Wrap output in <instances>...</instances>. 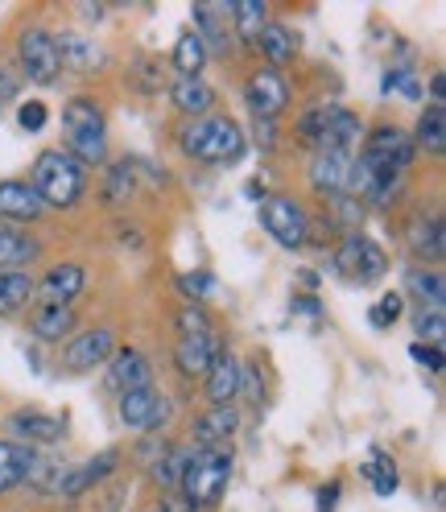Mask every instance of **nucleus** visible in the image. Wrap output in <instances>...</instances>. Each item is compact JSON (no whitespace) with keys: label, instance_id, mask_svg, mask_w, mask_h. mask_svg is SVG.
<instances>
[{"label":"nucleus","instance_id":"obj_4","mask_svg":"<svg viewBox=\"0 0 446 512\" xmlns=\"http://www.w3.org/2000/svg\"><path fill=\"white\" fill-rule=\"evenodd\" d=\"M232 479V451L228 446H215V451H199L190 455L182 479H178V496L190 504V508H207L223 496V488H228Z\"/></svg>","mask_w":446,"mask_h":512},{"label":"nucleus","instance_id":"obj_31","mask_svg":"<svg viewBox=\"0 0 446 512\" xmlns=\"http://www.w3.org/2000/svg\"><path fill=\"white\" fill-rule=\"evenodd\" d=\"M67 475H71V463H62V459H38L34 455V463H29V484H34L42 496H58L62 492V484H67Z\"/></svg>","mask_w":446,"mask_h":512},{"label":"nucleus","instance_id":"obj_23","mask_svg":"<svg viewBox=\"0 0 446 512\" xmlns=\"http://www.w3.org/2000/svg\"><path fill=\"white\" fill-rule=\"evenodd\" d=\"M120 463V451H100L95 459H87V463H79V467H71V475H67V484H62V500H75V496H83L91 484H100L104 475H112V467Z\"/></svg>","mask_w":446,"mask_h":512},{"label":"nucleus","instance_id":"obj_10","mask_svg":"<svg viewBox=\"0 0 446 512\" xmlns=\"http://www.w3.org/2000/svg\"><path fill=\"white\" fill-rule=\"evenodd\" d=\"M112 351H116V335L108 327H91V331L67 339V347H62V364H67L71 372H87L95 364L112 360Z\"/></svg>","mask_w":446,"mask_h":512},{"label":"nucleus","instance_id":"obj_2","mask_svg":"<svg viewBox=\"0 0 446 512\" xmlns=\"http://www.w3.org/2000/svg\"><path fill=\"white\" fill-rule=\"evenodd\" d=\"M62 133H67V153L87 170L100 166L108 157V141H104V112L91 95H75L62 108Z\"/></svg>","mask_w":446,"mask_h":512},{"label":"nucleus","instance_id":"obj_24","mask_svg":"<svg viewBox=\"0 0 446 512\" xmlns=\"http://www.w3.org/2000/svg\"><path fill=\"white\" fill-rule=\"evenodd\" d=\"M38 252H42V244L34 236H25L21 228H13V223H0V273L38 261Z\"/></svg>","mask_w":446,"mask_h":512},{"label":"nucleus","instance_id":"obj_49","mask_svg":"<svg viewBox=\"0 0 446 512\" xmlns=\"http://www.w3.org/2000/svg\"><path fill=\"white\" fill-rule=\"evenodd\" d=\"M430 104H442V75H430Z\"/></svg>","mask_w":446,"mask_h":512},{"label":"nucleus","instance_id":"obj_6","mask_svg":"<svg viewBox=\"0 0 446 512\" xmlns=\"http://www.w3.org/2000/svg\"><path fill=\"white\" fill-rule=\"evenodd\" d=\"M261 228L281 244V248H302L310 240V219L302 203L290 195H265L261 199Z\"/></svg>","mask_w":446,"mask_h":512},{"label":"nucleus","instance_id":"obj_16","mask_svg":"<svg viewBox=\"0 0 446 512\" xmlns=\"http://www.w3.org/2000/svg\"><path fill=\"white\" fill-rule=\"evenodd\" d=\"M54 46H58V62L75 75H95V67L104 62V50L95 46L91 38L75 34V29H67V34H54Z\"/></svg>","mask_w":446,"mask_h":512},{"label":"nucleus","instance_id":"obj_26","mask_svg":"<svg viewBox=\"0 0 446 512\" xmlns=\"http://www.w3.org/2000/svg\"><path fill=\"white\" fill-rule=\"evenodd\" d=\"M413 149L426 153H442L446 149V108L442 104H426V112L418 116V128H413Z\"/></svg>","mask_w":446,"mask_h":512},{"label":"nucleus","instance_id":"obj_14","mask_svg":"<svg viewBox=\"0 0 446 512\" xmlns=\"http://www.w3.org/2000/svg\"><path fill=\"white\" fill-rule=\"evenodd\" d=\"M46 203L38 199V190L21 182V178H5L0 182V219H9V223H34L42 219Z\"/></svg>","mask_w":446,"mask_h":512},{"label":"nucleus","instance_id":"obj_45","mask_svg":"<svg viewBox=\"0 0 446 512\" xmlns=\"http://www.w3.org/2000/svg\"><path fill=\"white\" fill-rule=\"evenodd\" d=\"M393 87H397V91H405L409 100H418V83H413V75H409V71H389V75H385V91H393Z\"/></svg>","mask_w":446,"mask_h":512},{"label":"nucleus","instance_id":"obj_1","mask_svg":"<svg viewBox=\"0 0 446 512\" xmlns=\"http://www.w3.org/2000/svg\"><path fill=\"white\" fill-rule=\"evenodd\" d=\"M29 186L38 190V199L46 207L67 211V207H75L83 199L87 174L67 149H42L34 157V170H29Z\"/></svg>","mask_w":446,"mask_h":512},{"label":"nucleus","instance_id":"obj_47","mask_svg":"<svg viewBox=\"0 0 446 512\" xmlns=\"http://www.w3.org/2000/svg\"><path fill=\"white\" fill-rule=\"evenodd\" d=\"M273 133H277V124H273V120H257V124H252V137H257L261 149H273V145H277Z\"/></svg>","mask_w":446,"mask_h":512},{"label":"nucleus","instance_id":"obj_27","mask_svg":"<svg viewBox=\"0 0 446 512\" xmlns=\"http://www.w3.org/2000/svg\"><path fill=\"white\" fill-rule=\"evenodd\" d=\"M29 463H34V451L13 438H0V492L17 488L21 479L29 475Z\"/></svg>","mask_w":446,"mask_h":512},{"label":"nucleus","instance_id":"obj_20","mask_svg":"<svg viewBox=\"0 0 446 512\" xmlns=\"http://www.w3.org/2000/svg\"><path fill=\"white\" fill-rule=\"evenodd\" d=\"M83 265H75V261H62V265H50L46 269V277L34 285V290L42 294V302H71V298H79V290H83Z\"/></svg>","mask_w":446,"mask_h":512},{"label":"nucleus","instance_id":"obj_28","mask_svg":"<svg viewBox=\"0 0 446 512\" xmlns=\"http://www.w3.org/2000/svg\"><path fill=\"white\" fill-rule=\"evenodd\" d=\"M29 298H34V277L25 269L0 273V318H13Z\"/></svg>","mask_w":446,"mask_h":512},{"label":"nucleus","instance_id":"obj_18","mask_svg":"<svg viewBox=\"0 0 446 512\" xmlns=\"http://www.w3.org/2000/svg\"><path fill=\"white\" fill-rule=\"evenodd\" d=\"M29 327L42 343H58L62 335L75 331V306L71 302H38L29 314Z\"/></svg>","mask_w":446,"mask_h":512},{"label":"nucleus","instance_id":"obj_9","mask_svg":"<svg viewBox=\"0 0 446 512\" xmlns=\"http://www.w3.org/2000/svg\"><path fill=\"white\" fill-rule=\"evenodd\" d=\"M244 104L252 108L257 120H277L285 112V104H290V87H285V79L273 67L252 71L244 83Z\"/></svg>","mask_w":446,"mask_h":512},{"label":"nucleus","instance_id":"obj_30","mask_svg":"<svg viewBox=\"0 0 446 512\" xmlns=\"http://www.w3.org/2000/svg\"><path fill=\"white\" fill-rule=\"evenodd\" d=\"M257 46L265 50V58L273 62V67H281V62H290L298 54V38L285 29L281 21H265L261 34H257Z\"/></svg>","mask_w":446,"mask_h":512},{"label":"nucleus","instance_id":"obj_38","mask_svg":"<svg viewBox=\"0 0 446 512\" xmlns=\"http://www.w3.org/2000/svg\"><path fill=\"white\" fill-rule=\"evenodd\" d=\"M323 133H327V108H310V112L298 120L302 145H310V149L318 153V149H323Z\"/></svg>","mask_w":446,"mask_h":512},{"label":"nucleus","instance_id":"obj_39","mask_svg":"<svg viewBox=\"0 0 446 512\" xmlns=\"http://www.w3.org/2000/svg\"><path fill=\"white\" fill-rule=\"evenodd\" d=\"M186 463H190V451H170L166 459L153 463V479L157 484H166V488H174L182 479V471H186Z\"/></svg>","mask_w":446,"mask_h":512},{"label":"nucleus","instance_id":"obj_13","mask_svg":"<svg viewBox=\"0 0 446 512\" xmlns=\"http://www.w3.org/2000/svg\"><path fill=\"white\" fill-rule=\"evenodd\" d=\"M62 426L58 418H50V413H38V409H17L13 418H9V434H13V442H21V446H50V442H58L62 438Z\"/></svg>","mask_w":446,"mask_h":512},{"label":"nucleus","instance_id":"obj_51","mask_svg":"<svg viewBox=\"0 0 446 512\" xmlns=\"http://www.w3.org/2000/svg\"><path fill=\"white\" fill-rule=\"evenodd\" d=\"M298 310H306V314H318V306H314V298H298Z\"/></svg>","mask_w":446,"mask_h":512},{"label":"nucleus","instance_id":"obj_35","mask_svg":"<svg viewBox=\"0 0 446 512\" xmlns=\"http://www.w3.org/2000/svg\"><path fill=\"white\" fill-rule=\"evenodd\" d=\"M232 21H236V34L244 42H257L261 25H265V5H261V0H236V5H232Z\"/></svg>","mask_w":446,"mask_h":512},{"label":"nucleus","instance_id":"obj_15","mask_svg":"<svg viewBox=\"0 0 446 512\" xmlns=\"http://www.w3.org/2000/svg\"><path fill=\"white\" fill-rule=\"evenodd\" d=\"M149 376H153V368H149V360L141 356L137 347H120V351H112V368H108V384L116 393H133V389H149Z\"/></svg>","mask_w":446,"mask_h":512},{"label":"nucleus","instance_id":"obj_37","mask_svg":"<svg viewBox=\"0 0 446 512\" xmlns=\"http://www.w3.org/2000/svg\"><path fill=\"white\" fill-rule=\"evenodd\" d=\"M364 475L372 479L376 496H393V492H397V467L389 463V455H385V451H372V463L364 467Z\"/></svg>","mask_w":446,"mask_h":512},{"label":"nucleus","instance_id":"obj_11","mask_svg":"<svg viewBox=\"0 0 446 512\" xmlns=\"http://www.w3.org/2000/svg\"><path fill=\"white\" fill-rule=\"evenodd\" d=\"M166 418H170V405L153 389L120 393V422L129 430H157V426H166Z\"/></svg>","mask_w":446,"mask_h":512},{"label":"nucleus","instance_id":"obj_3","mask_svg":"<svg viewBox=\"0 0 446 512\" xmlns=\"http://www.w3.org/2000/svg\"><path fill=\"white\" fill-rule=\"evenodd\" d=\"M182 149L207 166H228L244 153V128L232 116H203L182 128Z\"/></svg>","mask_w":446,"mask_h":512},{"label":"nucleus","instance_id":"obj_48","mask_svg":"<svg viewBox=\"0 0 446 512\" xmlns=\"http://www.w3.org/2000/svg\"><path fill=\"white\" fill-rule=\"evenodd\" d=\"M162 512H195V508H190V504H186L182 496H170V500L162 504Z\"/></svg>","mask_w":446,"mask_h":512},{"label":"nucleus","instance_id":"obj_43","mask_svg":"<svg viewBox=\"0 0 446 512\" xmlns=\"http://www.w3.org/2000/svg\"><path fill=\"white\" fill-rule=\"evenodd\" d=\"M211 273H182L178 277V290L186 294V302H203L207 294H211Z\"/></svg>","mask_w":446,"mask_h":512},{"label":"nucleus","instance_id":"obj_5","mask_svg":"<svg viewBox=\"0 0 446 512\" xmlns=\"http://www.w3.org/2000/svg\"><path fill=\"white\" fill-rule=\"evenodd\" d=\"M360 162H364L376 178L401 182V174H405L409 162H413V141H409V133H401L397 124H380L376 133L364 141Z\"/></svg>","mask_w":446,"mask_h":512},{"label":"nucleus","instance_id":"obj_7","mask_svg":"<svg viewBox=\"0 0 446 512\" xmlns=\"http://www.w3.org/2000/svg\"><path fill=\"white\" fill-rule=\"evenodd\" d=\"M335 269H339L347 281L372 285V281L385 277L389 261H385V252H380V248H376L368 236H360V232H347V236L339 240V248H335Z\"/></svg>","mask_w":446,"mask_h":512},{"label":"nucleus","instance_id":"obj_33","mask_svg":"<svg viewBox=\"0 0 446 512\" xmlns=\"http://www.w3.org/2000/svg\"><path fill=\"white\" fill-rule=\"evenodd\" d=\"M413 252L418 256H426V261H438L442 256V219L438 215H430V219H418L413 223Z\"/></svg>","mask_w":446,"mask_h":512},{"label":"nucleus","instance_id":"obj_50","mask_svg":"<svg viewBox=\"0 0 446 512\" xmlns=\"http://www.w3.org/2000/svg\"><path fill=\"white\" fill-rule=\"evenodd\" d=\"M244 195L261 203V199H265V186H261V182H248V186H244Z\"/></svg>","mask_w":446,"mask_h":512},{"label":"nucleus","instance_id":"obj_41","mask_svg":"<svg viewBox=\"0 0 446 512\" xmlns=\"http://www.w3.org/2000/svg\"><path fill=\"white\" fill-rule=\"evenodd\" d=\"M178 331L182 335H211V318H207L203 302H186L178 310Z\"/></svg>","mask_w":446,"mask_h":512},{"label":"nucleus","instance_id":"obj_42","mask_svg":"<svg viewBox=\"0 0 446 512\" xmlns=\"http://www.w3.org/2000/svg\"><path fill=\"white\" fill-rule=\"evenodd\" d=\"M46 120H50V112H46V104H42V100H25V104L17 108V124H21V133H42Z\"/></svg>","mask_w":446,"mask_h":512},{"label":"nucleus","instance_id":"obj_44","mask_svg":"<svg viewBox=\"0 0 446 512\" xmlns=\"http://www.w3.org/2000/svg\"><path fill=\"white\" fill-rule=\"evenodd\" d=\"M409 356L418 360L422 368H430V372H442V351L430 347V343H409Z\"/></svg>","mask_w":446,"mask_h":512},{"label":"nucleus","instance_id":"obj_12","mask_svg":"<svg viewBox=\"0 0 446 512\" xmlns=\"http://www.w3.org/2000/svg\"><path fill=\"white\" fill-rule=\"evenodd\" d=\"M347 174H352V153H314L310 162V186L314 195L323 199H339L347 195Z\"/></svg>","mask_w":446,"mask_h":512},{"label":"nucleus","instance_id":"obj_22","mask_svg":"<svg viewBox=\"0 0 446 512\" xmlns=\"http://www.w3.org/2000/svg\"><path fill=\"white\" fill-rule=\"evenodd\" d=\"M360 137H364V124H360V116L356 112H347V108H327V133H323V149L318 153H347L352 145H360Z\"/></svg>","mask_w":446,"mask_h":512},{"label":"nucleus","instance_id":"obj_21","mask_svg":"<svg viewBox=\"0 0 446 512\" xmlns=\"http://www.w3.org/2000/svg\"><path fill=\"white\" fill-rule=\"evenodd\" d=\"M240 418L232 405H211L207 413H199L195 418V442L203 446V451H215V446H223L232 434H236Z\"/></svg>","mask_w":446,"mask_h":512},{"label":"nucleus","instance_id":"obj_36","mask_svg":"<svg viewBox=\"0 0 446 512\" xmlns=\"http://www.w3.org/2000/svg\"><path fill=\"white\" fill-rule=\"evenodd\" d=\"M405 314V294H380L376 302H372V310H368V323L376 327V331H389L393 323H397V318Z\"/></svg>","mask_w":446,"mask_h":512},{"label":"nucleus","instance_id":"obj_8","mask_svg":"<svg viewBox=\"0 0 446 512\" xmlns=\"http://www.w3.org/2000/svg\"><path fill=\"white\" fill-rule=\"evenodd\" d=\"M17 58H21V75L42 83V87H50L62 71L54 34H46V29H25L21 42H17Z\"/></svg>","mask_w":446,"mask_h":512},{"label":"nucleus","instance_id":"obj_17","mask_svg":"<svg viewBox=\"0 0 446 512\" xmlns=\"http://www.w3.org/2000/svg\"><path fill=\"white\" fill-rule=\"evenodd\" d=\"M219 356V339L215 331L211 335H182L178 347H174V364L182 376H207L211 360Z\"/></svg>","mask_w":446,"mask_h":512},{"label":"nucleus","instance_id":"obj_32","mask_svg":"<svg viewBox=\"0 0 446 512\" xmlns=\"http://www.w3.org/2000/svg\"><path fill=\"white\" fill-rule=\"evenodd\" d=\"M409 294L422 302V310H442L446 302V285L438 269H409Z\"/></svg>","mask_w":446,"mask_h":512},{"label":"nucleus","instance_id":"obj_25","mask_svg":"<svg viewBox=\"0 0 446 512\" xmlns=\"http://www.w3.org/2000/svg\"><path fill=\"white\" fill-rule=\"evenodd\" d=\"M170 100H174L178 112L203 120V116L211 112V104H215V91L203 83V75H199V79H174V83H170Z\"/></svg>","mask_w":446,"mask_h":512},{"label":"nucleus","instance_id":"obj_46","mask_svg":"<svg viewBox=\"0 0 446 512\" xmlns=\"http://www.w3.org/2000/svg\"><path fill=\"white\" fill-rule=\"evenodd\" d=\"M339 492H343V484H339V479H331V484H323V488H318V512H335V504H339Z\"/></svg>","mask_w":446,"mask_h":512},{"label":"nucleus","instance_id":"obj_29","mask_svg":"<svg viewBox=\"0 0 446 512\" xmlns=\"http://www.w3.org/2000/svg\"><path fill=\"white\" fill-rule=\"evenodd\" d=\"M207 62V46L203 38L195 34V29H182L178 42H174V67H178V79H199Z\"/></svg>","mask_w":446,"mask_h":512},{"label":"nucleus","instance_id":"obj_34","mask_svg":"<svg viewBox=\"0 0 446 512\" xmlns=\"http://www.w3.org/2000/svg\"><path fill=\"white\" fill-rule=\"evenodd\" d=\"M133 186H137V170L129 166V162H116L112 170H108V182H104V199L112 203V207H124L133 199Z\"/></svg>","mask_w":446,"mask_h":512},{"label":"nucleus","instance_id":"obj_40","mask_svg":"<svg viewBox=\"0 0 446 512\" xmlns=\"http://www.w3.org/2000/svg\"><path fill=\"white\" fill-rule=\"evenodd\" d=\"M413 331H418V343L438 347L442 331H446V314L442 310H418V323H413Z\"/></svg>","mask_w":446,"mask_h":512},{"label":"nucleus","instance_id":"obj_19","mask_svg":"<svg viewBox=\"0 0 446 512\" xmlns=\"http://www.w3.org/2000/svg\"><path fill=\"white\" fill-rule=\"evenodd\" d=\"M207 397L211 405H232L240 397V360L232 351H219L207 368Z\"/></svg>","mask_w":446,"mask_h":512}]
</instances>
